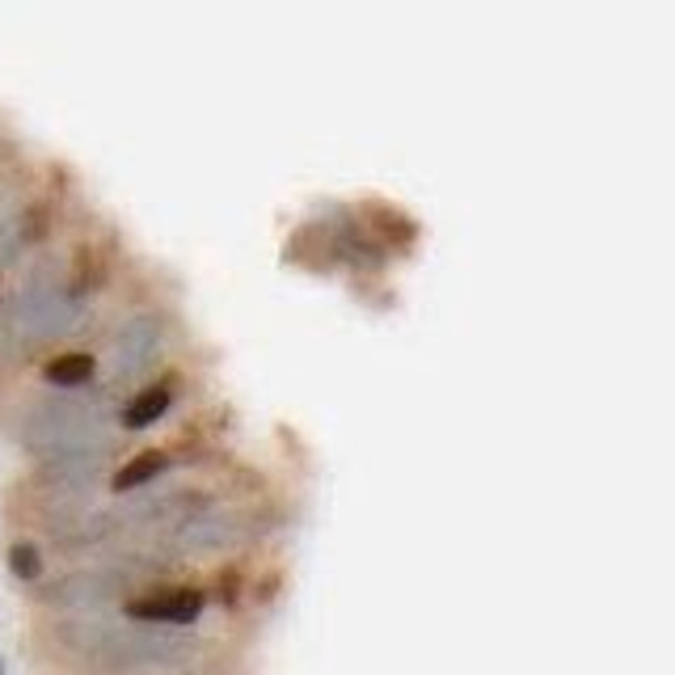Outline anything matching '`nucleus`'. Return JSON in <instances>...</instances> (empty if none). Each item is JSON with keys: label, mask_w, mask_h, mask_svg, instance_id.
Masks as SVG:
<instances>
[{"label": "nucleus", "mask_w": 675, "mask_h": 675, "mask_svg": "<svg viewBox=\"0 0 675 675\" xmlns=\"http://www.w3.org/2000/svg\"><path fill=\"white\" fill-rule=\"evenodd\" d=\"M101 473H106V448H101V443H89V448H68V452H51V457H43L39 482L55 485V490H68V494H81V490H89Z\"/></svg>", "instance_id": "423d86ee"}, {"label": "nucleus", "mask_w": 675, "mask_h": 675, "mask_svg": "<svg viewBox=\"0 0 675 675\" xmlns=\"http://www.w3.org/2000/svg\"><path fill=\"white\" fill-rule=\"evenodd\" d=\"M207 608V591L203 587H157L148 596H131L122 603L127 621H140V625H165V629H186L203 617Z\"/></svg>", "instance_id": "39448f33"}, {"label": "nucleus", "mask_w": 675, "mask_h": 675, "mask_svg": "<svg viewBox=\"0 0 675 675\" xmlns=\"http://www.w3.org/2000/svg\"><path fill=\"white\" fill-rule=\"evenodd\" d=\"M0 675H9V672H4V658H0Z\"/></svg>", "instance_id": "f8f14e48"}, {"label": "nucleus", "mask_w": 675, "mask_h": 675, "mask_svg": "<svg viewBox=\"0 0 675 675\" xmlns=\"http://www.w3.org/2000/svg\"><path fill=\"white\" fill-rule=\"evenodd\" d=\"M97 372V360L94 355H85V351H73V355H60V360H51L47 367H43V376H47L51 385L60 388H81L89 385Z\"/></svg>", "instance_id": "9d476101"}, {"label": "nucleus", "mask_w": 675, "mask_h": 675, "mask_svg": "<svg viewBox=\"0 0 675 675\" xmlns=\"http://www.w3.org/2000/svg\"><path fill=\"white\" fill-rule=\"evenodd\" d=\"M9 575H18L22 582L43 579V554L34 549V540H18V545H9Z\"/></svg>", "instance_id": "9b49d317"}, {"label": "nucleus", "mask_w": 675, "mask_h": 675, "mask_svg": "<svg viewBox=\"0 0 675 675\" xmlns=\"http://www.w3.org/2000/svg\"><path fill=\"white\" fill-rule=\"evenodd\" d=\"M161 473H169V452H161V448H148V452H140V457L127 460L119 473L110 478V490H115V494H127V490H136V485L157 482Z\"/></svg>", "instance_id": "1a4fd4ad"}, {"label": "nucleus", "mask_w": 675, "mask_h": 675, "mask_svg": "<svg viewBox=\"0 0 675 675\" xmlns=\"http://www.w3.org/2000/svg\"><path fill=\"white\" fill-rule=\"evenodd\" d=\"M51 646L85 675H169L199 663V638L182 629L115 621V617H60Z\"/></svg>", "instance_id": "f257e3e1"}, {"label": "nucleus", "mask_w": 675, "mask_h": 675, "mask_svg": "<svg viewBox=\"0 0 675 675\" xmlns=\"http://www.w3.org/2000/svg\"><path fill=\"white\" fill-rule=\"evenodd\" d=\"M81 309H85V296H76L73 283L55 266H39L34 275H25L22 288L9 296L4 334L18 346H47L73 330Z\"/></svg>", "instance_id": "f03ea898"}, {"label": "nucleus", "mask_w": 675, "mask_h": 675, "mask_svg": "<svg viewBox=\"0 0 675 675\" xmlns=\"http://www.w3.org/2000/svg\"><path fill=\"white\" fill-rule=\"evenodd\" d=\"M25 448L34 452H68V448H89L101 443V410L89 397H43L25 414Z\"/></svg>", "instance_id": "7ed1b4c3"}, {"label": "nucleus", "mask_w": 675, "mask_h": 675, "mask_svg": "<svg viewBox=\"0 0 675 675\" xmlns=\"http://www.w3.org/2000/svg\"><path fill=\"white\" fill-rule=\"evenodd\" d=\"M169 346V317L165 313H136L127 317L115 342H110V376L119 381H136L148 367H157Z\"/></svg>", "instance_id": "20e7f679"}, {"label": "nucleus", "mask_w": 675, "mask_h": 675, "mask_svg": "<svg viewBox=\"0 0 675 675\" xmlns=\"http://www.w3.org/2000/svg\"><path fill=\"white\" fill-rule=\"evenodd\" d=\"M169 406H173V385H169V381H152V385L140 388V393L122 406V427H127V431H144V427H152Z\"/></svg>", "instance_id": "6e6552de"}, {"label": "nucleus", "mask_w": 675, "mask_h": 675, "mask_svg": "<svg viewBox=\"0 0 675 675\" xmlns=\"http://www.w3.org/2000/svg\"><path fill=\"white\" fill-rule=\"evenodd\" d=\"M43 228H47L43 207H25V212L4 219L0 224V262H18L25 249L43 237Z\"/></svg>", "instance_id": "0eeeda50"}]
</instances>
